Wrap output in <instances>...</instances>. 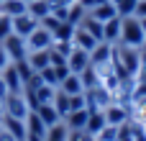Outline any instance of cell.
I'll list each match as a JSON object with an SVG mask.
<instances>
[{"mask_svg":"<svg viewBox=\"0 0 146 141\" xmlns=\"http://www.w3.org/2000/svg\"><path fill=\"white\" fill-rule=\"evenodd\" d=\"M10 64V57H8V51H5V46H3V41H0V69H5Z\"/></svg>","mask_w":146,"mask_h":141,"instance_id":"836d02e7","label":"cell"},{"mask_svg":"<svg viewBox=\"0 0 146 141\" xmlns=\"http://www.w3.org/2000/svg\"><path fill=\"white\" fill-rule=\"evenodd\" d=\"M95 139H98V141H118V126L105 123V126H103V131H100Z\"/></svg>","mask_w":146,"mask_h":141,"instance_id":"f1b7e54d","label":"cell"},{"mask_svg":"<svg viewBox=\"0 0 146 141\" xmlns=\"http://www.w3.org/2000/svg\"><path fill=\"white\" fill-rule=\"evenodd\" d=\"M33 110H36V116L44 121V126H46V128H49V126H56V123L62 121V118H59V113L54 110V105H51V103H41V105H36Z\"/></svg>","mask_w":146,"mask_h":141,"instance_id":"9a60e30c","label":"cell"},{"mask_svg":"<svg viewBox=\"0 0 146 141\" xmlns=\"http://www.w3.org/2000/svg\"><path fill=\"white\" fill-rule=\"evenodd\" d=\"M38 77H41V82L44 85H51V87H59V77H56V69L49 64V67H44L41 72H38Z\"/></svg>","mask_w":146,"mask_h":141,"instance_id":"484cf974","label":"cell"},{"mask_svg":"<svg viewBox=\"0 0 146 141\" xmlns=\"http://www.w3.org/2000/svg\"><path fill=\"white\" fill-rule=\"evenodd\" d=\"M26 8H28L26 0H0V13L8 15V18H15V15L26 13Z\"/></svg>","mask_w":146,"mask_h":141,"instance_id":"d6986e66","label":"cell"},{"mask_svg":"<svg viewBox=\"0 0 146 141\" xmlns=\"http://www.w3.org/2000/svg\"><path fill=\"white\" fill-rule=\"evenodd\" d=\"M26 3H33V0H26Z\"/></svg>","mask_w":146,"mask_h":141,"instance_id":"b9f144b4","label":"cell"},{"mask_svg":"<svg viewBox=\"0 0 146 141\" xmlns=\"http://www.w3.org/2000/svg\"><path fill=\"white\" fill-rule=\"evenodd\" d=\"M85 123H87V108L72 110V113L64 118V126H67L69 131H85Z\"/></svg>","mask_w":146,"mask_h":141,"instance_id":"ac0fdd59","label":"cell"},{"mask_svg":"<svg viewBox=\"0 0 146 141\" xmlns=\"http://www.w3.org/2000/svg\"><path fill=\"white\" fill-rule=\"evenodd\" d=\"M36 28H38V21H36L31 13H21V15L13 18V33H18V36H23V39H28Z\"/></svg>","mask_w":146,"mask_h":141,"instance_id":"5b68a950","label":"cell"},{"mask_svg":"<svg viewBox=\"0 0 146 141\" xmlns=\"http://www.w3.org/2000/svg\"><path fill=\"white\" fill-rule=\"evenodd\" d=\"M103 126H105V116H103V110H87V123H85V134H90V136H98L100 131H103Z\"/></svg>","mask_w":146,"mask_h":141,"instance_id":"2e32d148","label":"cell"},{"mask_svg":"<svg viewBox=\"0 0 146 141\" xmlns=\"http://www.w3.org/2000/svg\"><path fill=\"white\" fill-rule=\"evenodd\" d=\"M69 103H72V110H82V108H87L85 92H80V95H69Z\"/></svg>","mask_w":146,"mask_h":141,"instance_id":"4dcf8cb0","label":"cell"},{"mask_svg":"<svg viewBox=\"0 0 146 141\" xmlns=\"http://www.w3.org/2000/svg\"><path fill=\"white\" fill-rule=\"evenodd\" d=\"M95 21H100V23H105V21H110V18H115L118 15V10H115V5L108 0V3H103V5H98V8H92V10H87Z\"/></svg>","mask_w":146,"mask_h":141,"instance_id":"ffe728a7","label":"cell"},{"mask_svg":"<svg viewBox=\"0 0 146 141\" xmlns=\"http://www.w3.org/2000/svg\"><path fill=\"white\" fill-rule=\"evenodd\" d=\"M51 105H54V110L59 113V118L64 121L69 113H72V103H69V95L64 92V90H59L56 87V92H54V100H51Z\"/></svg>","mask_w":146,"mask_h":141,"instance_id":"5bb4252c","label":"cell"},{"mask_svg":"<svg viewBox=\"0 0 146 141\" xmlns=\"http://www.w3.org/2000/svg\"><path fill=\"white\" fill-rule=\"evenodd\" d=\"M103 41H108V44H118L121 41V15H115V18L103 23Z\"/></svg>","mask_w":146,"mask_h":141,"instance_id":"8fae6325","label":"cell"},{"mask_svg":"<svg viewBox=\"0 0 146 141\" xmlns=\"http://www.w3.org/2000/svg\"><path fill=\"white\" fill-rule=\"evenodd\" d=\"M133 15H136V18H144V15H146V0H136Z\"/></svg>","mask_w":146,"mask_h":141,"instance_id":"d6a6232c","label":"cell"},{"mask_svg":"<svg viewBox=\"0 0 146 141\" xmlns=\"http://www.w3.org/2000/svg\"><path fill=\"white\" fill-rule=\"evenodd\" d=\"M0 131H3V123H0Z\"/></svg>","mask_w":146,"mask_h":141,"instance_id":"60d3db41","label":"cell"},{"mask_svg":"<svg viewBox=\"0 0 146 141\" xmlns=\"http://www.w3.org/2000/svg\"><path fill=\"white\" fill-rule=\"evenodd\" d=\"M0 77L5 82V87H8V92H23V80H21V74H18V69H15L13 62L5 69H0Z\"/></svg>","mask_w":146,"mask_h":141,"instance_id":"ba28073f","label":"cell"},{"mask_svg":"<svg viewBox=\"0 0 146 141\" xmlns=\"http://www.w3.org/2000/svg\"><path fill=\"white\" fill-rule=\"evenodd\" d=\"M136 82H146V64H139V72H136Z\"/></svg>","mask_w":146,"mask_h":141,"instance_id":"e575fe53","label":"cell"},{"mask_svg":"<svg viewBox=\"0 0 146 141\" xmlns=\"http://www.w3.org/2000/svg\"><path fill=\"white\" fill-rule=\"evenodd\" d=\"M85 18V8L80 5V3H74L72 8H69V13H67V23H72V26H80V21Z\"/></svg>","mask_w":146,"mask_h":141,"instance_id":"83f0119b","label":"cell"},{"mask_svg":"<svg viewBox=\"0 0 146 141\" xmlns=\"http://www.w3.org/2000/svg\"><path fill=\"white\" fill-rule=\"evenodd\" d=\"M67 136H69V128L64 126V121H59L56 126L46 128V139L44 141H67Z\"/></svg>","mask_w":146,"mask_h":141,"instance_id":"603a6c76","label":"cell"},{"mask_svg":"<svg viewBox=\"0 0 146 141\" xmlns=\"http://www.w3.org/2000/svg\"><path fill=\"white\" fill-rule=\"evenodd\" d=\"M82 141H98L95 136H90V134H82Z\"/></svg>","mask_w":146,"mask_h":141,"instance_id":"74e56055","label":"cell"},{"mask_svg":"<svg viewBox=\"0 0 146 141\" xmlns=\"http://www.w3.org/2000/svg\"><path fill=\"white\" fill-rule=\"evenodd\" d=\"M110 3L115 5V10H118V15H121V18H126V15H133L136 0H110Z\"/></svg>","mask_w":146,"mask_h":141,"instance_id":"4316f807","label":"cell"},{"mask_svg":"<svg viewBox=\"0 0 146 141\" xmlns=\"http://www.w3.org/2000/svg\"><path fill=\"white\" fill-rule=\"evenodd\" d=\"M26 13H31L36 21H41L44 15H49V13H51V5H49V0H33V3H28Z\"/></svg>","mask_w":146,"mask_h":141,"instance_id":"7402d4cb","label":"cell"},{"mask_svg":"<svg viewBox=\"0 0 146 141\" xmlns=\"http://www.w3.org/2000/svg\"><path fill=\"white\" fill-rule=\"evenodd\" d=\"M98 44H100V41H98L92 33H87L82 26H77V28H74V33H72V46H77V49H85V51L90 54V51H92Z\"/></svg>","mask_w":146,"mask_h":141,"instance_id":"9c48e42d","label":"cell"},{"mask_svg":"<svg viewBox=\"0 0 146 141\" xmlns=\"http://www.w3.org/2000/svg\"><path fill=\"white\" fill-rule=\"evenodd\" d=\"M74 28L77 26H72V23H67V21H62L54 31H51V36H54V41H72V33H74Z\"/></svg>","mask_w":146,"mask_h":141,"instance_id":"cb8c5ba5","label":"cell"},{"mask_svg":"<svg viewBox=\"0 0 146 141\" xmlns=\"http://www.w3.org/2000/svg\"><path fill=\"white\" fill-rule=\"evenodd\" d=\"M13 64H15V69H18V74H21V80H23V85H26V82H28V80H31V77L36 74V72H33V67L28 64V59H18V62H13Z\"/></svg>","mask_w":146,"mask_h":141,"instance_id":"d4e9b609","label":"cell"},{"mask_svg":"<svg viewBox=\"0 0 146 141\" xmlns=\"http://www.w3.org/2000/svg\"><path fill=\"white\" fill-rule=\"evenodd\" d=\"M3 108H5V113H3V116L21 118V121H26V116L31 113V108H28V103H26L23 92H8V95H5V100H3Z\"/></svg>","mask_w":146,"mask_h":141,"instance_id":"7a4b0ae2","label":"cell"},{"mask_svg":"<svg viewBox=\"0 0 146 141\" xmlns=\"http://www.w3.org/2000/svg\"><path fill=\"white\" fill-rule=\"evenodd\" d=\"M67 67H69V72H74V74H82L87 67H90V54L85 51V49H72L69 51V57H67Z\"/></svg>","mask_w":146,"mask_h":141,"instance_id":"8992f818","label":"cell"},{"mask_svg":"<svg viewBox=\"0 0 146 141\" xmlns=\"http://www.w3.org/2000/svg\"><path fill=\"white\" fill-rule=\"evenodd\" d=\"M3 113H5V108H3V98H0V118H3Z\"/></svg>","mask_w":146,"mask_h":141,"instance_id":"ab89813d","label":"cell"},{"mask_svg":"<svg viewBox=\"0 0 146 141\" xmlns=\"http://www.w3.org/2000/svg\"><path fill=\"white\" fill-rule=\"evenodd\" d=\"M26 59H28V64L33 67V72H41L44 67H49V64H51V59H49V49L28 51V54H26Z\"/></svg>","mask_w":146,"mask_h":141,"instance_id":"e0dca14e","label":"cell"},{"mask_svg":"<svg viewBox=\"0 0 146 141\" xmlns=\"http://www.w3.org/2000/svg\"><path fill=\"white\" fill-rule=\"evenodd\" d=\"M5 95H8V87H5V82H3V77H0V98L5 100Z\"/></svg>","mask_w":146,"mask_h":141,"instance_id":"8d00e7d4","label":"cell"},{"mask_svg":"<svg viewBox=\"0 0 146 141\" xmlns=\"http://www.w3.org/2000/svg\"><path fill=\"white\" fill-rule=\"evenodd\" d=\"M80 26H82V28H85L87 33H92V36H95L98 41H103V23H100V21H95V18H92L90 13H85V18L80 21Z\"/></svg>","mask_w":146,"mask_h":141,"instance_id":"44dd1931","label":"cell"},{"mask_svg":"<svg viewBox=\"0 0 146 141\" xmlns=\"http://www.w3.org/2000/svg\"><path fill=\"white\" fill-rule=\"evenodd\" d=\"M110 54H113V44L108 41H100L92 51H90V67H98V64H108L110 62Z\"/></svg>","mask_w":146,"mask_h":141,"instance_id":"30bf717a","label":"cell"},{"mask_svg":"<svg viewBox=\"0 0 146 141\" xmlns=\"http://www.w3.org/2000/svg\"><path fill=\"white\" fill-rule=\"evenodd\" d=\"M0 123H3L5 131H10L18 141H26V121H21V118H10V116H3Z\"/></svg>","mask_w":146,"mask_h":141,"instance_id":"7c38bea8","label":"cell"},{"mask_svg":"<svg viewBox=\"0 0 146 141\" xmlns=\"http://www.w3.org/2000/svg\"><path fill=\"white\" fill-rule=\"evenodd\" d=\"M144 41H146V33H144V28H141V21H139L136 15H126V18H121V41H118V44L141 49Z\"/></svg>","mask_w":146,"mask_h":141,"instance_id":"6da1fadb","label":"cell"},{"mask_svg":"<svg viewBox=\"0 0 146 141\" xmlns=\"http://www.w3.org/2000/svg\"><path fill=\"white\" fill-rule=\"evenodd\" d=\"M51 44H54V36H51V31H46L44 26H38L28 39H26V49L28 51H38V49H51Z\"/></svg>","mask_w":146,"mask_h":141,"instance_id":"3957f363","label":"cell"},{"mask_svg":"<svg viewBox=\"0 0 146 141\" xmlns=\"http://www.w3.org/2000/svg\"><path fill=\"white\" fill-rule=\"evenodd\" d=\"M59 90H64L67 95H80V92H85L82 77H80V74H74V72H69V74L59 82Z\"/></svg>","mask_w":146,"mask_h":141,"instance_id":"4fadbf2b","label":"cell"},{"mask_svg":"<svg viewBox=\"0 0 146 141\" xmlns=\"http://www.w3.org/2000/svg\"><path fill=\"white\" fill-rule=\"evenodd\" d=\"M10 33H13V18H8V15L0 13V41H5Z\"/></svg>","mask_w":146,"mask_h":141,"instance_id":"f546056e","label":"cell"},{"mask_svg":"<svg viewBox=\"0 0 146 141\" xmlns=\"http://www.w3.org/2000/svg\"><path fill=\"white\" fill-rule=\"evenodd\" d=\"M139 21H141V28H144V33H146V15H144V18H139Z\"/></svg>","mask_w":146,"mask_h":141,"instance_id":"f35d334b","label":"cell"},{"mask_svg":"<svg viewBox=\"0 0 146 141\" xmlns=\"http://www.w3.org/2000/svg\"><path fill=\"white\" fill-rule=\"evenodd\" d=\"M0 141H18V139H15L10 131H5V128H3V131H0Z\"/></svg>","mask_w":146,"mask_h":141,"instance_id":"d590c367","label":"cell"},{"mask_svg":"<svg viewBox=\"0 0 146 141\" xmlns=\"http://www.w3.org/2000/svg\"><path fill=\"white\" fill-rule=\"evenodd\" d=\"M103 116H105V123H110V126H121V123H126L128 121V108L126 105H121V103H108V108L103 110Z\"/></svg>","mask_w":146,"mask_h":141,"instance_id":"52a82bcc","label":"cell"},{"mask_svg":"<svg viewBox=\"0 0 146 141\" xmlns=\"http://www.w3.org/2000/svg\"><path fill=\"white\" fill-rule=\"evenodd\" d=\"M3 46H5V51H8V57H10V62L26 59V54H28V49H26V39L18 36V33H10V36L3 41Z\"/></svg>","mask_w":146,"mask_h":141,"instance_id":"277c9868","label":"cell"},{"mask_svg":"<svg viewBox=\"0 0 146 141\" xmlns=\"http://www.w3.org/2000/svg\"><path fill=\"white\" fill-rule=\"evenodd\" d=\"M82 8H85V13L87 10H92V8H98V5H103V3H108V0H77Z\"/></svg>","mask_w":146,"mask_h":141,"instance_id":"1f68e13d","label":"cell"}]
</instances>
